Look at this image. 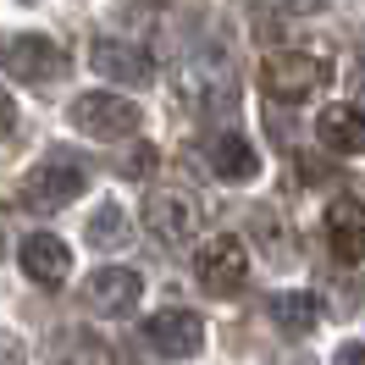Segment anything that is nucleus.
Returning a JSON list of instances; mask_svg holds the SVG:
<instances>
[{"label": "nucleus", "instance_id": "18", "mask_svg": "<svg viewBox=\"0 0 365 365\" xmlns=\"http://www.w3.org/2000/svg\"><path fill=\"white\" fill-rule=\"evenodd\" d=\"M332 365H365V343H343L332 354Z\"/></svg>", "mask_w": 365, "mask_h": 365}, {"label": "nucleus", "instance_id": "21", "mask_svg": "<svg viewBox=\"0 0 365 365\" xmlns=\"http://www.w3.org/2000/svg\"><path fill=\"white\" fill-rule=\"evenodd\" d=\"M360 89H365V61H360Z\"/></svg>", "mask_w": 365, "mask_h": 365}, {"label": "nucleus", "instance_id": "2", "mask_svg": "<svg viewBox=\"0 0 365 365\" xmlns=\"http://www.w3.org/2000/svg\"><path fill=\"white\" fill-rule=\"evenodd\" d=\"M0 67H6V78H17V83L45 89V83H56L67 72V50L56 45L50 34H17L11 45L0 50Z\"/></svg>", "mask_w": 365, "mask_h": 365}, {"label": "nucleus", "instance_id": "4", "mask_svg": "<svg viewBox=\"0 0 365 365\" xmlns=\"http://www.w3.org/2000/svg\"><path fill=\"white\" fill-rule=\"evenodd\" d=\"M67 116H72V128L89 133V138H128L138 128V106L122 100V94H106V89L78 94V100L67 106Z\"/></svg>", "mask_w": 365, "mask_h": 365}, {"label": "nucleus", "instance_id": "16", "mask_svg": "<svg viewBox=\"0 0 365 365\" xmlns=\"http://www.w3.org/2000/svg\"><path fill=\"white\" fill-rule=\"evenodd\" d=\"M150 166H155V150H150V144H138L133 155H128V166H122V178H150Z\"/></svg>", "mask_w": 365, "mask_h": 365}, {"label": "nucleus", "instance_id": "3", "mask_svg": "<svg viewBox=\"0 0 365 365\" xmlns=\"http://www.w3.org/2000/svg\"><path fill=\"white\" fill-rule=\"evenodd\" d=\"M327 83V61L321 56H304V50H282V56H266L260 61V89L272 94V100H304V94H316Z\"/></svg>", "mask_w": 365, "mask_h": 365}, {"label": "nucleus", "instance_id": "20", "mask_svg": "<svg viewBox=\"0 0 365 365\" xmlns=\"http://www.w3.org/2000/svg\"><path fill=\"white\" fill-rule=\"evenodd\" d=\"M288 6H294V11H316V0H288Z\"/></svg>", "mask_w": 365, "mask_h": 365}, {"label": "nucleus", "instance_id": "7", "mask_svg": "<svg viewBox=\"0 0 365 365\" xmlns=\"http://www.w3.org/2000/svg\"><path fill=\"white\" fill-rule=\"evenodd\" d=\"M144 227L155 232L160 244H188L194 227H200V210H194V200L178 194V188H155V194L144 200Z\"/></svg>", "mask_w": 365, "mask_h": 365}, {"label": "nucleus", "instance_id": "9", "mask_svg": "<svg viewBox=\"0 0 365 365\" xmlns=\"http://www.w3.org/2000/svg\"><path fill=\"white\" fill-rule=\"evenodd\" d=\"M138 294H144L138 272H128V266H106V272H94V277H89L83 304H89L94 316H128V310L138 304Z\"/></svg>", "mask_w": 365, "mask_h": 365}, {"label": "nucleus", "instance_id": "5", "mask_svg": "<svg viewBox=\"0 0 365 365\" xmlns=\"http://www.w3.org/2000/svg\"><path fill=\"white\" fill-rule=\"evenodd\" d=\"M144 338H150V349L166 354V360H188V354L205 349V321L194 316V310H178V304H172V310H155V316H150Z\"/></svg>", "mask_w": 365, "mask_h": 365}, {"label": "nucleus", "instance_id": "19", "mask_svg": "<svg viewBox=\"0 0 365 365\" xmlns=\"http://www.w3.org/2000/svg\"><path fill=\"white\" fill-rule=\"evenodd\" d=\"M11 122H17V106H11V94L0 89V133H6V128H11Z\"/></svg>", "mask_w": 365, "mask_h": 365}, {"label": "nucleus", "instance_id": "8", "mask_svg": "<svg viewBox=\"0 0 365 365\" xmlns=\"http://www.w3.org/2000/svg\"><path fill=\"white\" fill-rule=\"evenodd\" d=\"M83 172L78 166H39V172H28L23 188H17V200H23L28 210H61L72 205L78 194H83Z\"/></svg>", "mask_w": 365, "mask_h": 365}, {"label": "nucleus", "instance_id": "13", "mask_svg": "<svg viewBox=\"0 0 365 365\" xmlns=\"http://www.w3.org/2000/svg\"><path fill=\"white\" fill-rule=\"evenodd\" d=\"M210 172H216V178H227V182H250L255 172H260V155L250 150V138L216 133V138H210Z\"/></svg>", "mask_w": 365, "mask_h": 365}, {"label": "nucleus", "instance_id": "14", "mask_svg": "<svg viewBox=\"0 0 365 365\" xmlns=\"http://www.w3.org/2000/svg\"><path fill=\"white\" fill-rule=\"evenodd\" d=\"M272 321L288 332V338H310L316 321H321V310H316V299H310V294H277L272 299Z\"/></svg>", "mask_w": 365, "mask_h": 365}, {"label": "nucleus", "instance_id": "15", "mask_svg": "<svg viewBox=\"0 0 365 365\" xmlns=\"http://www.w3.org/2000/svg\"><path fill=\"white\" fill-rule=\"evenodd\" d=\"M122 244H128V216H122V205H100L89 216V250L111 255V250H122Z\"/></svg>", "mask_w": 365, "mask_h": 365}, {"label": "nucleus", "instance_id": "6", "mask_svg": "<svg viewBox=\"0 0 365 365\" xmlns=\"http://www.w3.org/2000/svg\"><path fill=\"white\" fill-rule=\"evenodd\" d=\"M89 67L100 72L106 83H150V78H155L150 50L133 45V39H94L89 45Z\"/></svg>", "mask_w": 365, "mask_h": 365}, {"label": "nucleus", "instance_id": "10", "mask_svg": "<svg viewBox=\"0 0 365 365\" xmlns=\"http://www.w3.org/2000/svg\"><path fill=\"white\" fill-rule=\"evenodd\" d=\"M327 244H332L338 260H365V205L360 200L338 194L327 205Z\"/></svg>", "mask_w": 365, "mask_h": 365}, {"label": "nucleus", "instance_id": "12", "mask_svg": "<svg viewBox=\"0 0 365 365\" xmlns=\"http://www.w3.org/2000/svg\"><path fill=\"white\" fill-rule=\"evenodd\" d=\"M316 138L332 155H365V116L354 106H327L316 116Z\"/></svg>", "mask_w": 365, "mask_h": 365}, {"label": "nucleus", "instance_id": "1", "mask_svg": "<svg viewBox=\"0 0 365 365\" xmlns=\"http://www.w3.org/2000/svg\"><path fill=\"white\" fill-rule=\"evenodd\" d=\"M194 277H200V288L216 299L238 294L244 282H250V250L232 238V232H216V238H205L200 250H194Z\"/></svg>", "mask_w": 365, "mask_h": 365}, {"label": "nucleus", "instance_id": "11", "mask_svg": "<svg viewBox=\"0 0 365 365\" xmlns=\"http://www.w3.org/2000/svg\"><path fill=\"white\" fill-rule=\"evenodd\" d=\"M23 272L34 277V282H45V288H61L67 272H72L67 244H61L56 232H28L23 238Z\"/></svg>", "mask_w": 365, "mask_h": 365}, {"label": "nucleus", "instance_id": "17", "mask_svg": "<svg viewBox=\"0 0 365 365\" xmlns=\"http://www.w3.org/2000/svg\"><path fill=\"white\" fill-rule=\"evenodd\" d=\"M0 365H23V343L11 332H0Z\"/></svg>", "mask_w": 365, "mask_h": 365}]
</instances>
